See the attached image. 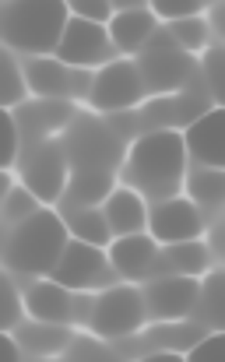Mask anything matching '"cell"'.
<instances>
[{
	"instance_id": "cell-1",
	"label": "cell",
	"mask_w": 225,
	"mask_h": 362,
	"mask_svg": "<svg viewBox=\"0 0 225 362\" xmlns=\"http://www.w3.org/2000/svg\"><path fill=\"white\" fill-rule=\"evenodd\" d=\"M183 169H187V148L176 130L144 134L127 158V180L141 187V194L158 201H166L183 183Z\"/></svg>"
},
{
	"instance_id": "cell-2",
	"label": "cell",
	"mask_w": 225,
	"mask_h": 362,
	"mask_svg": "<svg viewBox=\"0 0 225 362\" xmlns=\"http://www.w3.org/2000/svg\"><path fill=\"white\" fill-rule=\"evenodd\" d=\"M67 21H71L67 0H7L4 4V39H7V46L32 53V57L57 53Z\"/></svg>"
},
{
	"instance_id": "cell-3",
	"label": "cell",
	"mask_w": 225,
	"mask_h": 362,
	"mask_svg": "<svg viewBox=\"0 0 225 362\" xmlns=\"http://www.w3.org/2000/svg\"><path fill=\"white\" fill-rule=\"evenodd\" d=\"M71 243L67 222L60 215H53L50 208H42L39 215H32L28 222H21L18 229L7 233L4 243V257L11 271L21 274H53L64 246Z\"/></svg>"
},
{
	"instance_id": "cell-4",
	"label": "cell",
	"mask_w": 225,
	"mask_h": 362,
	"mask_svg": "<svg viewBox=\"0 0 225 362\" xmlns=\"http://www.w3.org/2000/svg\"><path fill=\"white\" fill-rule=\"evenodd\" d=\"M64 151L71 158V173H112L120 162V137L106 123L81 120L71 127Z\"/></svg>"
},
{
	"instance_id": "cell-5",
	"label": "cell",
	"mask_w": 225,
	"mask_h": 362,
	"mask_svg": "<svg viewBox=\"0 0 225 362\" xmlns=\"http://www.w3.org/2000/svg\"><path fill=\"white\" fill-rule=\"evenodd\" d=\"M112 53H116V46H112L106 25L85 21V18H74V14H71V21H67V28H64V39H60V46H57L53 57L64 60L67 67L88 71V67H99V64H103V67L112 64Z\"/></svg>"
},
{
	"instance_id": "cell-6",
	"label": "cell",
	"mask_w": 225,
	"mask_h": 362,
	"mask_svg": "<svg viewBox=\"0 0 225 362\" xmlns=\"http://www.w3.org/2000/svg\"><path fill=\"white\" fill-rule=\"evenodd\" d=\"M137 74H141V81H144V92L151 88V92H173V88H180L187 78H190V60H187V53L169 39V32L166 35H151L148 39V46L141 49V60H137Z\"/></svg>"
},
{
	"instance_id": "cell-7",
	"label": "cell",
	"mask_w": 225,
	"mask_h": 362,
	"mask_svg": "<svg viewBox=\"0 0 225 362\" xmlns=\"http://www.w3.org/2000/svg\"><path fill=\"white\" fill-rule=\"evenodd\" d=\"M25 78H28V92H35L39 99L50 103H64V99H78L92 92V74L81 67H67L57 57H35L25 64Z\"/></svg>"
},
{
	"instance_id": "cell-8",
	"label": "cell",
	"mask_w": 225,
	"mask_h": 362,
	"mask_svg": "<svg viewBox=\"0 0 225 362\" xmlns=\"http://www.w3.org/2000/svg\"><path fill=\"white\" fill-rule=\"evenodd\" d=\"M112 278L110 257L103 253V246H92V243L71 240L64 246L50 281L71 288V292H85V288H96V285H106Z\"/></svg>"
},
{
	"instance_id": "cell-9",
	"label": "cell",
	"mask_w": 225,
	"mask_h": 362,
	"mask_svg": "<svg viewBox=\"0 0 225 362\" xmlns=\"http://www.w3.org/2000/svg\"><path fill=\"white\" fill-rule=\"evenodd\" d=\"M144 324V299L137 288H106L92 310V331L99 338H127Z\"/></svg>"
},
{
	"instance_id": "cell-10",
	"label": "cell",
	"mask_w": 225,
	"mask_h": 362,
	"mask_svg": "<svg viewBox=\"0 0 225 362\" xmlns=\"http://www.w3.org/2000/svg\"><path fill=\"white\" fill-rule=\"evenodd\" d=\"M21 176H25V187H28L42 204L60 201L64 190H67V180H71V158H67L64 144H57V141L39 144V148L28 155Z\"/></svg>"
},
{
	"instance_id": "cell-11",
	"label": "cell",
	"mask_w": 225,
	"mask_h": 362,
	"mask_svg": "<svg viewBox=\"0 0 225 362\" xmlns=\"http://www.w3.org/2000/svg\"><path fill=\"white\" fill-rule=\"evenodd\" d=\"M144 95V81L137 74V64H127V60H116V64H106L96 81H92V106L103 110V113H120V110H130L137 106Z\"/></svg>"
},
{
	"instance_id": "cell-12",
	"label": "cell",
	"mask_w": 225,
	"mask_h": 362,
	"mask_svg": "<svg viewBox=\"0 0 225 362\" xmlns=\"http://www.w3.org/2000/svg\"><path fill=\"white\" fill-rule=\"evenodd\" d=\"M197 281L194 278H183V274H162L155 278L141 299H144V317H155V320H183L194 306H197Z\"/></svg>"
},
{
	"instance_id": "cell-13",
	"label": "cell",
	"mask_w": 225,
	"mask_h": 362,
	"mask_svg": "<svg viewBox=\"0 0 225 362\" xmlns=\"http://www.w3.org/2000/svg\"><path fill=\"white\" fill-rule=\"evenodd\" d=\"M148 229H151V240L173 246V243L197 240L201 229H204V218L194 208V201H187V197H166V201H158L148 211Z\"/></svg>"
},
{
	"instance_id": "cell-14",
	"label": "cell",
	"mask_w": 225,
	"mask_h": 362,
	"mask_svg": "<svg viewBox=\"0 0 225 362\" xmlns=\"http://www.w3.org/2000/svg\"><path fill=\"white\" fill-rule=\"evenodd\" d=\"M183 137V148L187 155L197 162V165H208V169H222L225 158V144H222V110H208L201 113L194 123H187V134Z\"/></svg>"
},
{
	"instance_id": "cell-15",
	"label": "cell",
	"mask_w": 225,
	"mask_h": 362,
	"mask_svg": "<svg viewBox=\"0 0 225 362\" xmlns=\"http://www.w3.org/2000/svg\"><path fill=\"white\" fill-rule=\"evenodd\" d=\"M25 310L39 324H60V327H67L74 320V292L64 288V285H57V281H39V285L28 288Z\"/></svg>"
},
{
	"instance_id": "cell-16",
	"label": "cell",
	"mask_w": 225,
	"mask_h": 362,
	"mask_svg": "<svg viewBox=\"0 0 225 362\" xmlns=\"http://www.w3.org/2000/svg\"><path fill=\"white\" fill-rule=\"evenodd\" d=\"M110 267L123 278H144L151 274L155 260H158V250H155V240L144 236V233H134V236H120V240L110 246Z\"/></svg>"
},
{
	"instance_id": "cell-17",
	"label": "cell",
	"mask_w": 225,
	"mask_h": 362,
	"mask_svg": "<svg viewBox=\"0 0 225 362\" xmlns=\"http://www.w3.org/2000/svg\"><path fill=\"white\" fill-rule=\"evenodd\" d=\"M103 215H106V226H110V233L116 240L134 236L148 226V208H144L141 194H134L130 187L110 190V197L103 201Z\"/></svg>"
},
{
	"instance_id": "cell-18",
	"label": "cell",
	"mask_w": 225,
	"mask_h": 362,
	"mask_svg": "<svg viewBox=\"0 0 225 362\" xmlns=\"http://www.w3.org/2000/svg\"><path fill=\"white\" fill-rule=\"evenodd\" d=\"M110 28V39L116 49L130 53V49H144L148 39L155 35V14L148 7H134V11H116Z\"/></svg>"
},
{
	"instance_id": "cell-19",
	"label": "cell",
	"mask_w": 225,
	"mask_h": 362,
	"mask_svg": "<svg viewBox=\"0 0 225 362\" xmlns=\"http://www.w3.org/2000/svg\"><path fill=\"white\" fill-rule=\"evenodd\" d=\"M208 260H212V253H208V246L201 240H187V243H173L169 250H166V257H158L155 260V267L151 271H176V274H183V278H197L201 271H208Z\"/></svg>"
},
{
	"instance_id": "cell-20",
	"label": "cell",
	"mask_w": 225,
	"mask_h": 362,
	"mask_svg": "<svg viewBox=\"0 0 225 362\" xmlns=\"http://www.w3.org/2000/svg\"><path fill=\"white\" fill-rule=\"evenodd\" d=\"M64 222H67V233H71V240L92 243V246H106V243L112 240L110 226H106V215H103V208H96V204L71 208V211L64 215Z\"/></svg>"
},
{
	"instance_id": "cell-21",
	"label": "cell",
	"mask_w": 225,
	"mask_h": 362,
	"mask_svg": "<svg viewBox=\"0 0 225 362\" xmlns=\"http://www.w3.org/2000/svg\"><path fill=\"white\" fill-rule=\"evenodd\" d=\"M28 352H39V356H53L60 349L71 345V331L60 327V324H28L25 327V341H21Z\"/></svg>"
},
{
	"instance_id": "cell-22",
	"label": "cell",
	"mask_w": 225,
	"mask_h": 362,
	"mask_svg": "<svg viewBox=\"0 0 225 362\" xmlns=\"http://www.w3.org/2000/svg\"><path fill=\"white\" fill-rule=\"evenodd\" d=\"M208 32H212V25H208L201 14H190V18H176V21H169V39H173L183 53H197V49H204V46H208Z\"/></svg>"
},
{
	"instance_id": "cell-23",
	"label": "cell",
	"mask_w": 225,
	"mask_h": 362,
	"mask_svg": "<svg viewBox=\"0 0 225 362\" xmlns=\"http://www.w3.org/2000/svg\"><path fill=\"white\" fill-rule=\"evenodd\" d=\"M42 211V201L28 190V187H7L4 190V222L11 229H18L21 222H28L32 215Z\"/></svg>"
},
{
	"instance_id": "cell-24",
	"label": "cell",
	"mask_w": 225,
	"mask_h": 362,
	"mask_svg": "<svg viewBox=\"0 0 225 362\" xmlns=\"http://www.w3.org/2000/svg\"><path fill=\"white\" fill-rule=\"evenodd\" d=\"M0 67H4V85H0V99L7 110H14L25 95H28V78H25V67L18 64V57L7 49L0 57Z\"/></svg>"
},
{
	"instance_id": "cell-25",
	"label": "cell",
	"mask_w": 225,
	"mask_h": 362,
	"mask_svg": "<svg viewBox=\"0 0 225 362\" xmlns=\"http://www.w3.org/2000/svg\"><path fill=\"white\" fill-rule=\"evenodd\" d=\"M187 187H190V197H194V201H201V204H219V201H222V169L201 165V169H194V176L187 180Z\"/></svg>"
},
{
	"instance_id": "cell-26",
	"label": "cell",
	"mask_w": 225,
	"mask_h": 362,
	"mask_svg": "<svg viewBox=\"0 0 225 362\" xmlns=\"http://www.w3.org/2000/svg\"><path fill=\"white\" fill-rule=\"evenodd\" d=\"M197 310L208 313V324L212 327L222 324V278L219 274H212L204 281V288H197Z\"/></svg>"
},
{
	"instance_id": "cell-27",
	"label": "cell",
	"mask_w": 225,
	"mask_h": 362,
	"mask_svg": "<svg viewBox=\"0 0 225 362\" xmlns=\"http://www.w3.org/2000/svg\"><path fill=\"white\" fill-rule=\"evenodd\" d=\"M148 4H151V14L169 18V21H176V18H190V14H201V7H204V0H148Z\"/></svg>"
},
{
	"instance_id": "cell-28",
	"label": "cell",
	"mask_w": 225,
	"mask_h": 362,
	"mask_svg": "<svg viewBox=\"0 0 225 362\" xmlns=\"http://www.w3.org/2000/svg\"><path fill=\"white\" fill-rule=\"evenodd\" d=\"M67 7H71V14H74V18L99 21V25H106V21H110V14H112L110 0H67Z\"/></svg>"
},
{
	"instance_id": "cell-29",
	"label": "cell",
	"mask_w": 225,
	"mask_h": 362,
	"mask_svg": "<svg viewBox=\"0 0 225 362\" xmlns=\"http://www.w3.org/2000/svg\"><path fill=\"white\" fill-rule=\"evenodd\" d=\"M0 123H4V165L11 169L14 158H18V144H21V127H18V117L11 110L0 113Z\"/></svg>"
},
{
	"instance_id": "cell-30",
	"label": "cell",
	"mask_w": 225,
	"mask_h": 362,
	"mask_svg": "<svg viewBox=\"0 0 225 362\" xmlns=\"http://www.w3.org/2000/svg\"><path fill=\"white\" fill-rule=\"evenodd\" d=\"M0 292H4V327H7V331H14V327H18V320H21L25 303H21V296H18V288H14V281H11V278H4V281H0Z\"/></svg>"
},
{
	"instance_id": "cell-31",
	"label": "cell",
	"mask_w": 225,
	"mask_h": 362,
	"mask_svg": "<svg viewBox=\"0 0 225 362\" xmlns=\"http://www.w3.org/2000/svg\"><path fill=\"white\" fill-rule=\"evenodd\" d=\"M183 362H222V334H208L204 341H197Z\"/></svg>"
},
{
	"instance_id": "cell-32",
	"label": "cell",
	"mask_w": 225,
	"mask_h": 362,
	"mask_svg": "<svg viewBox=\"0 0 225 362\" xmlns=\"http://www.w3.org/2000/svg\"><path fill=\"white\" fill-rule=\"evenodd\" d=\"M204 67H208L212 95L219 99V95H222V74H219V67H222V53H219V49H212V53H208V60H204Z\"/></svg>"
},
{
	"instance_id": "cell-33",
	"label": "cell",
	"mask_w": 225,
	"mask_h": 362,
	"mask_svg": "<svg viewBox=\"0 0 225 362\" xmlns=\"http://www.w3.org/2000/svg\"><path fill=\"white\" fill-rule=\"evenodd\" d=\"M4 356H7V362H21V349L14 338H4Z\"/></svg>"
},
{
	"instance_id": "cell-34",
	"label": "cell",
	"mask_w": 225,
	"mask_h": 362,
	"mask_svg": "<svg viewBox=\"0 0 225 362\" xmlns=\"http://www.w3.org/2000/svg\"><path fill=\"white\" fill-rule=\"evenodd\" d=\"M141 362H183V356H176V352H155V356H148V359Z\"/></svg>"
},
{
	"instance_id": "cell-35",
	"label": "cell",
	"mask_w": 225,
	"mask_h": 362,
	"mask_svg": "<svg viewBox=\"0 0 225 362\" xmlns=\"http://www.w3.org/2000/svg\"><path fill=\"white\" fill-rule=\"evenodd\" d=\"M116 11H134V7H144L148 0H110Z\"/></svg>"
},
{
	"instance_id": "cell-36",
	"label": "cell",
	"mask_w": 225,
	"mask_h": 362,
	"mask_svg": "<svg viewBox=\"0 0 225 362\" xmlns=\"http://www.w3.org/2000/svg\"><path fill=\"white\" fill-rule=\"evenodd\" d=\"M42 362H46V359H42Z\"/></svg>"
}]
</instances>
